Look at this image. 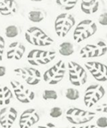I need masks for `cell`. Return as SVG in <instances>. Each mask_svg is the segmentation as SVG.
<instances>
[{
	"mask_svg": "<svg viewBox=\"0 0 107 128\" xmlns=\"http://www.w3.org/2000/svg\"><path fill=\"white\" fill-rule=\"evenodd\" d=\"M26 41L30 44L39 47H46L52 44L54 40L43 30L36 26L28 29L25 34Z\"/></svg>",
	"mask_w": 107,
	"mask_h": 128,
	"instance_id": "6da1fadb",
	"label": "cell"
},
{
	"mask_svg": "<svg viewBox=\"0 0 107 128\" xmlns=\"http://www.w3.org/2000/svg\"><path fill=\"white\" fill-rule=\"evenodd\" d=\"M97 25L91 20H84L80 21L73 32V39L77 43L93 36L97 31Z\"/></svg>",
	"mask_w": 107,
	"mask_h": 128,
	"instance_id": "7a4b0ae2",
	"label": "cell"
},
{
	"mask_svg": "<svg viewBox=\"0 0 107 128\" xmlns=\"http://www.w3.org/2000/svg\"><path fill=\"white\" fill-rule=\"evenodd\" d=\"M66 71V64L63 60H60L44 72L43 79L48 84L56 85L62 81Z\"/></svg>",
	"mask_w": 107,
	"mask_h": 128,
	"instance_id": "3957f363",
	"label": "cell"
},
{
	"mask_svg": "<svg viewBox=\"0 0 107 128\" xmlns=\"http://www.w3.org/2000/svg\"><path fill=\"white\" fill-rule=\"evenodd\" d=\"M56 56V52L51 50H33L27 55V61L31 65L39 66L46 65L53 61Z\"/></svg>",
	"mask_w": 107,
	"mask_h": 128,
	"instance_id": "277c9868",
	"label": "cell"
},
{
	"mask_svg": "<svg viewBox=\"0 0 107 128\" xmlns=\"http://www.w3.org/2000/svg\"><path fill=\"white\" fill-rule=\"evenodd\" d=\"M76 23L75 18L68 12H62L56 16L55 21V30L60 38H65Z\"/></svg>",
	"mask_w": 107,
	"mask_h": 128,
	"instance_id": "5b68a950",
	"label": "cell"
},
{
	"mask_svg": "<svg viewBox=\"0 0 107 128\" xmlns=\"http://www.w3.org/2000/svg\"><path fill=\"white\" fill-rule=\"evenodd\" d=\"M96 113L76 107L69 108L66 112V118L70 123L75 125L86 124L95 117Z\"/></svg>",
	"mask_w": 107,
	"mask_h": 128,
	"instance_id": "8992f818",
	"label": "cell"
},
{
	"mask_svg": "<svg viewBox=\"0 0 107 128\" xmlns=\"http://www.w3.org/2000/svg\"><path fill=\"white\" fill-rule=\"evenodd\" d=\"M68 77L70 82L75 86H81L87 81L88 75L86 70L75 61L68 62Z\"/></svg>",
	"mask_w": 107,
	"mask_h": 128,
	"instance_id": "52a82bcc",
	"label": "cell"
},
{
	"mask_svg": "<svg viewBox=\"0 0 107 128\" xmlns=\"http://www.w3.org/2000/svg\"><path fill=\"white\" fill-rule=\"evenodd\" d=\"M105 94L103 86L99 84H91L86 88L84 94V102L87 108H92Z\"/></svg>",
	"mask_w": 107,
	"mask_h": 128,
	"instance_id": "ba28073f",
	"label": "cell"
},
{
	"mask_svg": "<svg viewBox=\"0 0 107 128\" xmlns=\"http://www.w3.org/2000/svg\"><path fill=\"white\" fill-rule=\"evenodd\" d=\"M107 52V45L103 40L95 43L88 44L83 47L80 51V56L82 58H92L104 56Z\"/></svg>",
	"mask_w": 107,
	"mask_h": 128,
	"instance_id": "9c48e42d",
	"label": "cell"
},
{
	"mask_svg": "<svg viewBox=\"0 0 107 128\" xmlns=\"http://www.w3.org/2000/svg\"><path fill=\"white\" fill-rule=\"evenodd\" d=\"M14 72L30 86L37 85L40 83L42 78L41 72L33 67L17 68L15 69Z\"/></svg>",
	"mask_w": 107,
	"mask_h": 128,
	"instance_id": "30bf717a",
	"label": "cell"
},
{
	"mask_svg": "<svg viewBox=\"0 0 107 128\" xmlns=\"http://www.w3.org/2000/svg\"><path fill=\"white\" fill-rule=\"evenodd\" d=\"M10 84L13 90L16 98L20 102L23 104L30 103L35 100V92L20 82L16 80H11Z\"/></svg>",
	"mask_w": 107,
	"mask_h": 128,
	"instance_id": "8fae6325",
	"label": "cell"
},
{
	"mask_svg": "<svg viewBox=\"0 0 107 128\" xmlns=\"http://www.w3.org/2000/svg\"><path fill=\"white\" fill-rule=\"evenodd\" d=\"M85 66L95 79L99 82L107 81V66L98 61H87Z\"/></svg>",
	"mask_w": 107,
	"mask_h": 128,
	"instance_id": "7c38bea8",
	"label": "cell"
},
{
	"mask_svg": "<svg viewBox=\"0 0 107 128\" xmlns=\"http://www.w3.org/2000/svg\"><path fill=\"white\" fill-rule=\"evenodd\" d=\"M40 119V115L35 109H28L20 116L19 126L20 128H30L37 123Z\"/></svg>",
	"mask_w": 107,
	"mask_h": 128,
	"instance_id": "4fadbf2b",
	"label": "cell"
},
{
	"mask_svg": "<svg viewBox=\"0 0 107 128\" xmlns=\"http://www.w3.org/2000/svg\"><path fill=\"white\" fill-rule=\"evenodd\" d=\"M17 116L18 112L15 108H3L0 110V124L3 128H11Z\"/></svg>",
	"mask_w": 107,
	"mask_h": 128,
	"instance_id": "5bb4252c",
	"label": "cell"
},
{
	"mask_svg": "<svg viewBox=\"0 0 107 128\" xmlns=\"http://www.w3.org/2000/svg\"><path fill=\"white\" fill-rule=\"evenodd\" d=\"M26 51V47L21 42L15 41L8 46L6 51L8 60H20Z\"/></svg>",
	"mask_w": 107,
	"mask_h": 128,
	"instance_id": "9a60e30c",
	"label": "cell"
},
{
	"mask_svg": "<svg viewBox=\"0 0 107 128\" xmlns=\"http://www.w3.org/2000/svg\"><path fill=\"white\" fill-rule=\"evenodd\" d=\"M18 10V6L15 0H0V13L3 16H12Z\"/></svg>",
	"mask_w": 107,
	"mask_h": 128,
	"instance_id": "2e32d148",
	"label": "cell"
},
{
	"mask_svg": "<svg viewBox=\"0 0 107 128\" xmlns=\"http://www.w3.org/2000/svg\"><path fill=\"white\" fill-rule=\"evenodd\" d=\"M100 7L99 0H81V10L86 14H92L97 12Z\"/></svg>",
	"mask_w": 107,
	"mask_h": 128,
	"instance_id": "e0dca14e",
	"label": "cell"
},
{
	"mask_svg": "<svg viewBox=\"0 0 107 128\" xmlns=\"http://www.w3.org/2000/svg\"><path fill=\"white\" fill-rule=\"evenodd\" d=\"M13 94L6 86H0V106L8 105L11 102Z\"/></svg>",
	"mask_w": 107,
	"mask_h": 128,
	"instance_id": "ac0fdd59",
	"label": "cell"
},
{
	"mask_svg": "<svg viewBox=\"0 0 107 128\" xmlns=\"http://www.w3.org/2000/svg\"><path fill=\"white\" fill-rule=\"evenodd\" d=\"M28 17L30 21L33 22H40L46 17V12L42 10H33L28 12Z\"/></svg>",
	"mask_w": 107,
	"mask_h": 128,
	"instance_id": "d6986e66",
	"label": "cell"
},
{
	"mask_svg": "<svg viewBox=\"0 0 107 128\" xmlns=\"http://www.w3.org/2000/svg\"><path fill=\"white\" fill-rule=\"evenodd\" d=\"M74 51L73 44L70 42H63L59 46V52L63 56H71L73 54Z\"/></svg>",
	"mask_w": 107,
	"mask_h": 128,
	"instance_id": "ffe728a7",
	"label": "cell"
},
{
	"mask_svg": "<svg viewBox=\"0 0 107 128\" xmlns=\"http://www.w3.org/2000/svg\"><path fill=\"white\" fill-rule=\"evenodd\" d=\"M78 0H56V3L61 10L70 11L75 7Z\"/></svg>",
	"mask_w": 107,
	"mask_h": 128,
	"instance_id": "44dd1931",
	"label": "cell"
},
{
	"mask_svg": "<svg viewBox=\"0 0 107 128\" xmlns=\"http://www.w3.org/2000/svg\"><path fill=\"white\" fill-rule=\"evenodd\" d=\"M20 32V28L16 25H10L5 29V36L8 38H14L19 35Z\"/></svg>",
	"mask_w": 107,
	"mask_h": 128,
	"instance_id": "7402d4cb",
	"label": "cell"
},
{
	"mask_svg": "<svg viewBox=\"0 0 107 128\" xmlns=\"http://www.w3.org/2000/svg\"><path fill=\"white\" fill-rule=\"evenodd\" d=\"M65 96L69 100L76 101L80 98V91L73 88H68L65 92Z\"/></svg>",
	"mask_w": 107,
	"mask_h": 128,
	"instance_id": "603a6c76",
	"label": "cell"
},
{
	"mask_svg": "<svg viewBox=\"0 0 107 128\" xmlns=\"http://www.w3.org/2000/svg\"><path fill=\"white\" fill-rule=\"evenodd\" d=\"M42 98L45 101L56 100L58 98L57 92L53 90H45L43 92Z\"/></svg>",
	"mask_w": 107,
	"mask_h": 128,
	"instance_id": "cb8c5ba5",
	"label": "cell"
},
{
	"mask_svg": "<svg viewBox=\"0 0 107 128\" xmlns=\"http://www.w3.org/2000/svg\"><path fill=\"white\" fill-rule=\"evenodd\" d=\"M63 114V110L61 108L55 106L50 110V116L53 118H58Z\"/></svg>",
	"mask_w": 107,
	"mask_h": 128,
	"instance_id": "d4e9b609",
	"label": "cell"
},
{
	"mask_svg": "<svg viewBox=\"0 0 107 128\" xmlns=\"http://www.w3.org/2000/svg\"><path fill=\"white\" fill-rule=\"evenodd\" d=\"M96 126L101 128H107V118L106 117H100L96 120Z\"/></svg>",
	"mask_w": 107,
	"mask_h": 128,
	"instance_id": "484cf974",
	"label": "cell"
},
{
	"mask_svg": "<svg viewBox=\"0 0 107 128\" xmlns=\"http://www.w3.org/2000/svg\"><path fill=\"white\" fill-rule=\"evenodd\" d=\"M5 49V40L2 36L0 35V61L3 60V54Z\"/></svg>",
	"mask_w": 107,
	"mask_h": 128,
	"instance_id": "4316f807",
	"label": "cell"
},
{
	"mask_svg": "<svg viewBox=\"0 0 107 128\" xmlns=\"http://www.w3.org/2000/svg\"><path fill=\"white\" fill-rule=\"evenodd\" d=\"M98 22L102 26H107V12H103L100 15Z\"/></svg>",
	"mask_w": 107,
	"mask_h": 128,
	"instance_id": "83f0119b",
	"label": "cell"
},
{
	"mask_svg": "<svg viewBox=\"0 0 107 128\" xmlns=\"http://www.w3.org/2000/svg\"><path fill=\"white\" fill-rule=\"evenodd\" d=\"M95 110H96L97 112L107 113V101L103 102V103L101 104L98 105L97 107L95 109Z\"/></svg>",
	"mask_w": 107,
	"mask_h": 128,
	"instance_id": "f1b7e54d",
	"label": "cell"
},
{
	"mask_svg": "<svg viewBox=\"0 0 107 128\" xmlns=\"http://www.w3.org/2000/svg\"><path fill=\"white\" fill-rule=\"evenodd\" d=\"M33 128H58L55 124H54L52 122H48V123L45 124L39 125L36 127Z\"/></svg>",
	"mask_w": 107,
	"mask_h": 128,
	"instance_id": "f546056e",
	"label": "cell"
},
{
	"mask_svg": "<svg viewBox=\"0 0 107 128\" xmlns=\"http://www.w3.org/2000/svg\"><path fill=\"white\" fill-rule=\"evenodd\" d=\"M6 73V68L5 66H0V77H3Z\"/></svg>",
	"mask_w": 107,
	"mask_h": 128,
	"instance_id": "4dcf8cb0",
	"label": "cell"
},
{
	"mask_svg": "<svg viewBox=\"0 0 107 128\" xmlns=\"http://www.w3.org/2000/svg\"><path fill=\"white\" fill-rule=\"evenodd\" d=\"M71 128H98L97 126H96L94 124H89L86 125V126H80V127H77V126H73Z\"/></svg>",
	"mask_w": 107,
	"mask_h": 128,
	"instance_id": "1f68e13d",
	"label": "cell"
},
{
	"mask_svg": "<svg viewBox=\"0 0 107 128\" xmlns=\"http://www.w3.org/2000/svg\"><path fill=\"white\" fill-rule=\"evenodd\" d=\"M31 1H34V2H40V1H42L43 0H31Z\"/></svg>",
	"mask_w": 107,
	"mask_h": 128,
	"instance_id": "d6a6232c",
	"label": "cell"
},
{
	"mask_svg": "<svg viewBox=\"0 0 107 128\" xmlns=\"http://www.w3.org/2000/svg\"></svg>",
	"mask_w": 107,
	"mask_h": 128,
	"instance_id": "836d02e7",
	"label": "cell"
}]
</instances>
